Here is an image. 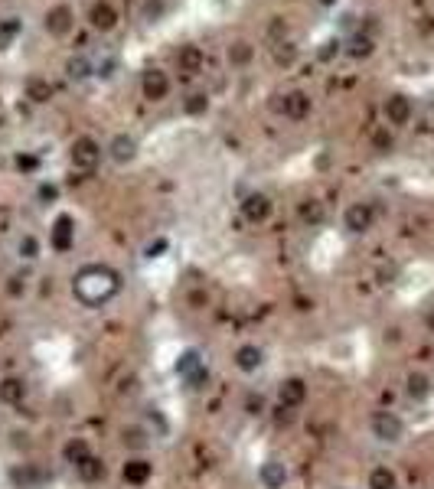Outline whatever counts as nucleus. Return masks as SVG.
<instances>
[{"label": "nucleus", "instance_id": "1", "mask_svg": "<svg viewBox=\"0 0 434 489\" xmlns=\"http://www.w3.org/2000/svg\"><path fill=\"white\" fill-rule=\"evenodd\" d=\"M118 290H121V274L108 265H85L72 277V294L85 307H102L111 297H118Z\"/></svg>", "mask_w": 434, "mask_h": 489}, {"label": "nucleus", "instance_id": "2", "mask_svg": "<svg viewBox=\"0 0 434 489\" xmlns=\"http://www.w3.org/2000/svg\"><path fill=\"white\" fill-rule=\"evenodd\" d=\"M369 431L379 444H399L405 437V421L395 411H376L369 421Z\"/></svg>", "mask_w": 434, "mask_h": 489}, {"label": "nucleus", "instance_id": "3", "mask_svg": "<svg viewBox=\"0 0 434 489\" xmlns=\"http://www.w3.org/2000/svg\"><path fill=\"white\" fill-rule=\"evenodd\" d=\"M69 160H72V170L92 173L98 167V160H102V147H98V140L79 138L72 144V150H69Z\"/></svg>", "mask_w": 434, "mask_h": 489}, {"label": "nucleus", "instance_id": "4", "mask_svg": "<svg viewBox=\"0 0 434 489\" xmlns=\"http://www.w3.org/2000/svg\"><path fill=\"white\" fill-rule=\"evenodd\" d=\"M372 222H376V213H372L369 202H353V206H346V213H343V229L353 235L369 232Z\"/></svg>", "mask_w": 434, "mask_h": 489}, {"label": "nucleus", "instance_id": "5", "mask_svg": "<svg viewBox=\"0 0 434 489\" xmlns=\"http://www.w3.org/2000/svg\"><path fill=\"white\" fill-rule=\"evenodd\" d=\"M304 398H307V382H304L300 375H291V379H284V382L278 385V401H281V408L297 411V408L304 404Z\"/></svg>", "mask_w": 434, "mask_h": 489}, {"label": "nucleus", "instance_id": "6", "mask_svg": "<svg viewBox=\"0 0 434 489\" xmlns=\"http://www.w3.org/2000/svg\"><path fill=\"white\" fill-rule=\"evenodd\" d=\"M232 359H235V369H239V372L255 375L262 365H265V349H262V346H255V342H245V346L235 349Z\"/></svg>", "mask_w": 434, "mask_h": 489}, {"label": "nucleus", "instance_id": "7", "mask_svg": "<svg viewBox=\"0 0 434 489\" xmlns=\"http://www.w3.org/2000/svg\"><path fill=\"white\" fill-rule=\"evenodd\" d=\"M287 479H291V473H287V467L281 460H265V463L258 467V483H262V489H284Z\"/></svg>", "mask_w": 434, "mask_h": 489}, {"label": "nucleus", "instance_id": "8", "mask_svg": "<svg viewBox=\"0 0 434 489\" xmlns=\"http://www.w3.org/2000/svg\"><path fill=\"white\" fill-rule=\"evenodd\" d=\"M140 92H144L147 101H163L167 92H170L167 72H160V69H147V72H144V82H140Z\"/></svg>", "mask_w": 434, "mask_h": 489}, {"label": "nucleus", "instance_id": "9", "mask_svg": "<svg viewBox=\"0 0 434 489\" xmlns=\"http://www.w3.org/2000/svg\"><path fill=\"white\" fill-rule=\"evenodd\" d=\"M242 215H245V219H248L252 225L268 222V215H271V199H268L265 192H252V196H245Z\"/></svg>", "mask_w": 434, "mask_h": 489}, {"label": "nucleus", "instance_id": "10", "mask_svg": "<svg viewBox=\"0 0 434 489\" xmlns=\"http://www.w3.org/2000/svg\"><path fill=\"white\" fill-rule=\"evenodd\" d=\"M121 476H124L127 486H144L150 476H154V463L147 457H131L121 467Z\"/></svg>", "mask_w": 434, "mask_h": 489}, {"label": "nucleus", "instance_id": "11", "mask_svg": "<svg viewBox=\"0 0 434 489\" xmlns=\"http://www.w3.org/2000/svg\"><path fill=\"white\" fill-rule=\"evenodd\" d=\"M49 242H53L56 251H69L75 244V222H72V215H59L53 222V235H49Z\"/></svg>", "mask_w": 434, "mask_h": 489}, {"label": "nucleus", "instance_id": "12", "mask_svg": "<svg viewBox=\"0 0 434 489\" xmlns=\"http://www.w3.org/2000/svg\"><path fill=\"white\" fill-rule=\"evenodd\" d=\"M72 10L65 7V3H59V7H53V10L46 13V20H42V26H46V33H53V36H65V33L72 30Z\"/></svg>", "mask_w": 434, "mask_h": 489}, {"label": "nucleus", "instance_id": "13", "mask_svg": "<svg viewBox=\"0 0 434 489\" xmlns=\"http://www.w3.org/2000/svg\"><path fill=\"white\" fill-rule=\"evenodd\" d=\"M88 457H92V444H88L85 437H69V440L63 444V460H65V463H69L72 470L82 467Z\"/></svg>", "mask_w": 434, "mask_h": 489}, {"label": "nucleus", "instance_id": "14", "mask_svg": "<svg viewBox=\"0 0 434 489\" xmlns=\"http://www.w3.org/2000/svg\"><path fill=\"white\" fill-rule=\"evenodd\" d=\"M385 117H389V124H395V128L408 124L412 121V101L405 95H392L385 101Z\"/></svg>", "mask_w": 434, "mask_h": 489}, {"label": "nucleus", "instance_id": "15", "mask_svg": "<svg viewBox=\"0 0 434 489\" xmlns=\"http://www.w3.org/2000/svg\"><path fill=\"white\" fill-rule=\"evenodd\" d=\"M202 63H206V56H202L200 46H183L180 53H177V69L183 75H200Z\"/></svg>", "mask_w": 434, "mask_h": 489}, {"label": "nucleus", "instance_id": "16", "mask_svg": "<svg viewBox=\"0 0 434 489\" xmlns=\"http://www.w3.org/2000/svg\"><path fill=\"white\" fill-rule=\"evenodd\" d=\"M23 398H26V382L20 375L0 379V404H23Z\"/></svg>", "mask_w": 434, "mask_h": 489}, {"label": "nucleus", "instance_id": "17", "mask_svg": "<svg viewBox=\"0 0 434 489\" xmlns=\"http://www.w3.org/2000/svg\"><path fill=\"white\" fill-rule=\"evenodd\" d=\"M88 20H92V26H95V30L108 33V30H115V26H118V13H115V7H111V3L98 0L95 7L88 10Z\"/></svg>", "mask_w": 434, "mask_h": 489}, {"label": "nucleus", "instance_id": "18", "mask_svg": "<svg viewBox=\"0 0 434 489\" xmlns=\"http://www.w3.org/2000/svg\"><path fill=\"white\" fill-rule=\"evenodd\" d=\"M281 111H284V117H291V121H300V117L310 115V98L304 95V92H291V95H284V101H281Z\"/></svg>", "mask_w": 434, "mask_h": 489}, {"label": "nucleus", "instance_id": "19", "mask_svg": "<svg viewBox=\"0 0 434 489\" xmlns=\"http://www.w3.org/2000/svg\"><path fill=\"white\" fill-rule=\"evenodd\" d=\"M108 154H111V160H115V163H131V160L138 157V140L127 138V134H118V138L111 140Z\"/></svg>", "mask_w": 434, "mask_h": 489}, {"label": "nucleus", "instance_id": "20", "mask_svg": "<svg viewBox=\"0 0 434 489\" xmlns=\"http://www.w3.org/2000/svg\"><path fill=\"white\" fill-rule=\"evenodd\" d=\"M121 444L127 447V450H147L150 447V431L140 424H131L121 431Z\"/></svg>", "mask_w": 434, "mask_h": 489}, {"label": "nucleus", "instance_id": "21", "mask_svg": "<svg viewBox=\"0 0 434 489\" xmlns=\"http://www.w3.org/2000/svg\"><path fill=\"white\" fill-rule=\"evenodd\" d=\"M405 392H408V398L421 401V398H428V392H431V379L421 375V372H412L408 379H405Z\"/></svg>", "mask_w": 434, "mask_h": 489}, {"label": "nucleus", "instance_id": "22", "mask_svg": "<svg viewBox=\"0 0 434 489\" xmlns=\"http://www.w3.org/2000/svg\"><path fill=\"white\" fill-rule=\"evenodd\" d=\"M75 473H79L85 483H98V479H105V463H102V460L92 454V457L85 460L82 467H75Z\"/></svg>", "mask_w": 434, "mask_h": 489}, {"label": "nucleus", "instance_id": "23", "mask_svg": "<svg viewBox=\"0 0 434 489\" xmlns=\"http://www.w3.org/2000/svg\"><path fill=\"white\" fill-rule=\"evenodd\" d=\"M202 369V359L196 349H186L180 352V359H177V375H183V379H190L193 372H200Z\"/></svg>", "mask_w": 434, "mask_h": 489}, {"label": "nucleus", "instance_id": "24", "mask_svg": "<svg viewBox=\"0 0 434 489\" xmlns=\"http://www.w3.org/2000/svg\"><path fill=\"white\" fill-rule=\"evenodd\" d=\"M369 489H399V479L389 467H376L369 473Z\"/></svg>", "mask_w": 434, "mask_h": 489}, {"label": "nucleus", "instance_id": "25", "mask_svg": "<svg viewBox=\"0 0 434 489\" xmlns=\"http://www.w3.org/2000/svg\"><path fill=\"white\" fill-rule=\"evenodd\" d=\"M49 95H53V88H49V82H46V78H40V75H33L30 82H26V98H33L36 105H42V101H49Z\"/></svg>", "mask_w": 434, "mask_h": 489}, {"label": "nucleus", "instance_id": "26", "mask_svg": "<svg viewBox=\"0 0 434 489\" xmlns=\"http://www.w3.org/2000/svg\"><path fill=\"white\" fill-rule=\"evenodd\" d=\"M183 111H186V115H206V111H209V95H206V92H193V95L183 101Z\"/></svg>", "mask_w": 434, "mask_h": 489}, {"label": "nucleus", "instance_id": "27", "mask_svg": "<svg viewBox=\"0 0 434 489\" xmlns=\"http://www.w3.org/2000/svg\"><path fill=\"white\" fill-rule=\"evenodd\" d=\"M252 53H255L252 46L245 43V40H239V43L229 46V63H232V65H245L248 59H252Z\"/></svg>", "mask_w": 434, "mask_h": 489}, {"label": "nucleus", "instance_id": "28", "mask_svg": "<svg viewBox=\"0 0 434 489\" xmlns=\"http://www.w3.org/2000/svg\"><path fill=\"white\" fill-rule=\"evenodd\" d=\"M65 72H69V78H88V75H92V63H88L85 56H75V59H69Z\"/></svg>", "mask_w": 434, "mask_h": 489}, {"label": "nucleus", "instance_id": "29", "mask_svg": "<svg viewBox=\"0 0 434 489\" xmlns=\"http://www.w3.org/2000/svg\"><path fill=\"white\" fill-rule=\"evenodd\" d=\"M17 251H20L23 261H36V258H40V242H36L33 235H23L20 244H17Z\"/></svg>", "mask_w": 434, "mask_h": 489}, {"label": "nucleus", "instance_id": "30", "mask_svg": "<svg viewBox=\"0 0 434 489\" xmlns=\"http://www.w3.org/2000/svg\"><path fill=\"white\" fill-rule=\"evenodd\" d=\"M300 219L310 225H320L323 222V206H320V202H304V206H300Z\"/></svg>", "mask_w": 434, "mask_h": 489}, {"label": "nucleus", "instance_id": "31", "mask_svg": "<svg viewBox=\"0 0 434 489\" xmlns=\"http://www.w3.org/2000/svg\"><path fill=\"white\" fill-rule=\"evenodd\" d=\"M245 411H248V415L252 417H258V415H265L268 411V401H265V395H248V398H245Z\"/></svg>", "mask_w": 434, "mask_h": 489}, {"label": "nucleus", "instance_id": "32", "mask_svg": "<svg viewBox=\"0 0 434 489\" xmlns=\"http://www.w3.org/2000/svg\"><path fill=\"white\" fill-rule=\"evenodd\" d=\"M294 56H297V49L291 43H278L275 46V59L281 65H291V63H294Z\"/></svg>", "mask_w": 434, "mask_h": 489}, {"label": "nucleus", "instance_id": "33", "mask_svg": "<svg viewBox=\"0 0 434 489\" xmlns=\"http://www.w3.org/2000/svg\"><path fill=\"white\" fill-rule=\"evenodd\" d=\"M372 53V40H366V36H356L350 43V56H356V59H362V56Z\"/></svg>", "mask_w": 434, "mask_h": 489}, {"label": "nucleus", "instance_id": "34", "mask_svg": "<svg viewBox=\"0 0 434 489\" xmlns=\"http://www.w3.org/2000/svg\"><path fill=\"white\" fill-rule=\"evenodd\" d=\"M7 290H10L13 297H20L23 290H26V274H13V277H10V284H7Z\"/></svg>", "mask_w": 434, "mask_h": 489}, {"label": "nucleus", "instance_id": "35", "mask_svg": "<svg viewBox=\"0 0 434 489\" xmlns=\"http://www.w3.org/2000/svg\"><path fill=\"white\" fill-rule=\"evenodd\" d=\"M160 251H167V238H157L154 244H147V251H144V255H147V258H160Z\"/></svg>", "mask_w": 434, "mask_h": 489}, {"label": "nucleus", "instance_id": "36", "mask_svg": "<svg viewBox=\"0 0 434 489\" xmlns=\"http://www.w3.org/2000/svg\"><path fill=\"white\" fill-rule=\"evenodd\" d=\"M56 196H59V190H56V186H46V183L40 186V199H42V202H53Z\"/></svg>", "mask_w": 434, "mask_h": 489}, {"label": "nucleus", "instance_id": "37", "mask_svg": "<svg viewBox=\"0 0 434 489\" xmlns=\"http://www.w3.org/2000/svg\"><path fill=\"white\" fill-rule=\"evenodd\" d=\"M17 167H20V170H36V157H17Z\"/></svg>", "mask_w": 434, "mask_h": 489}, {"label": "nucleus", "instance_id": "38", "mask_svg": "<svg viewBox=\"0 0 434 489\" xmlns=\"http://www.w3.org/2000/svg\"><path fill=\"white\" fill-rule=\"evenodd\" d=\"M376 147L389 150V147H392V138H389V134H376Z\"/></svg>", "mask_w": 434, "mask_h": 489}, {"label": "nucleus", "instance_id": "39", "mask_svg": "<svg viewBox=\"0 0 434 489\" xmlns=\"http://www.w3.org/2000/svg\"><path fill=\"white\" fill-rule=\"evenodd\" d=\"M333 53H339V43H337V40H330V43H327V49H323V53H320V56H323V59H330V56H333Z\"/></svg>", "mask_w": 434, "mask_h": 489}, {"label": "nucleus", "instance_id": "40", "mask_svg": "<svg viewBox=\"0 0 434 489\" xmlns=\"http://www.w3.org/2000/svg\"><path fill=\"white\" fill-rule=\"evenodd\" d=\"M160 10H163V3H160V0H157V3H154V0L147 3V17H157Z\"/></svg>", "mask_w": 434, "mask_h": 489}, {"label": "nucleus", "instance_id": "41", "mask_svg": "<svg viewBox=\"0 0 434 489\" xmlns=\"http://www.w3.org/2000/svg\"><path fill=\"white\" fill-rule=\"evenodd\" d=\"M320 3H337V0H320Z\"/></svg>", "mask_w": 434, "mask_h": 489}]
</instances>
